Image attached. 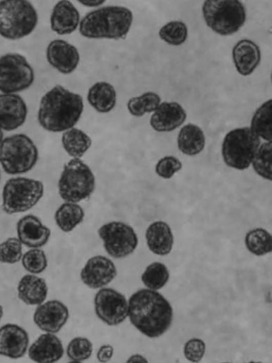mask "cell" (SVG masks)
Masks as SVG:
<instances>
[{
  "label": "cell",
  "mask_w": 272,
  "mask_h": 363,
  "mask_svg": "<svg viewBox=\"0 0 272 363\" xmlns=\"http://www.w3.org/2000/svg\"><path fill=\"white\" fill-rule=\"evenodd\" d=\"M131 323L149 338H158L170 327L173 311L170 304L159 292L142 289L134 293L128 301Z\"/></svg>",
  "instance_id": "1"
},
{
  "label": "cell",
  "mask_w": 272,
  "mask_h": 363,
  "mask_svg": "<svg viewBox=\"0 0 272 363\" xmlns=\"http://www.w3.org/2000/svg\"><path fill=\"white\" fill-rule=\"evenodd\" d=\"M83 106L81 95L57 85L42 97L37 120L47 131L64 132L73 127L78 122Z\"/></svg>",
  "instance_id": "2"
},
{
  "label": "cell",
  "mask_w": 272,
  "mask_h": 363,
  "mask_svg": "<svg viewBox=\"0 0 272 363\" xmlns=\"http://www.w3.org/2000/svg\"><path fill=\"white\" fill-rule=\"evenodd\" d=\"M133 21L131 10L106 6L90 11L79 23V33L88 38L124 39Z\"/></svg>",
  "instance_id": "3"
},
{
  "label": "cell",
  "mask_w": 272,
  "mask_h": 363,
  "mask_svg": "<svg viewBox=\"0 0 272 363\" xmlns=\"http://www.w3.org/2000/svg\"><path fill=\"white\" fill-rule=\"evenodd\" d=\"M38 156L36 145L26 134H15L0 143V164L9 175L30 171L36 165Z\"/></svg>",
  "instance_id": "4"
},
{
  "label": "cell",
  "mask_w": 272,
  "mask_h": 363,
  "mask_svg": "<svg viewBox=\"0 0 272 363\" xmlns=\"http://www.w3.org/2000/svg\"><path fill=\"white\" fill-rule=\"evenodd\" d=\"M38 16L33 5L28 1H0V35L18 40L30 35L35 28Z\"/></svg>",
  "instance_id": "5"
},
{
  "label": "cell",
  "mask_w": 272,
  "mask_h": 363,
  "mask_svg": "<svg viewBox=\"0 0 272 363\" xmlns=\"http://www.w3.org/2000/svg\"><path fill=\"white\" fill-rule=\"evenodd\" d=\"M95 188V175L82 160L72 159L64 166L58 181L59 195L63 200L79 202L88 199Z\"/></svg>",
  "instance_id": "6"
},
{
  "label": "cell",
  "mask_w": 272,
  "mask_h": 363,
  "mask_svg": "<svg viewBox=\"0 0 272 363\" xmlns=\"http://www.w3.org/2000/svg\"><path fill=\"white\" fill-rule=\"evenodd\" d=\"M208 27L221 35H232L240 30L246 20L244 4L236 0H209L202 6Z\"/></svg>",
  "instance_id": "7"
},
{
  "label": "cell",
  "mask_w": 272,
  "mask_h": 363,
  "mask_svg": "<svg viewBox=\"0 0 272 363\" xmlns=\"http://www.w3.org/2000/svg\"><path fill=\"white\" fill-rule=\"evenodd\" d=\"M44 195V185L38 180L16 177L8 179L2 190V209L8 214L28 211Z\"/></svg>",
  "instance_id": "8"
},
{
  "label": "cell",
  "mask_w": 272,
  "mask_h": 363,
  "mask_svg": "<svg viewBox=\"0 0 272 363\" xmlns=\"http://www.w3.org/2000/svg\"><path fill=\"white\" fill-rule=\"evenodd\" d=\"M260 144V139L249 127L236 128L225 137L222 156L225 164L237 170L247 168Z\"/></svg>",
  "instance_id": "9"
},
{
  "label": "cell",
  "mask_w": 272,
  "mask_h": 363,
  "mask_svg": "<svg viewBox=\"0 0 272 363\" xmlns=\"http://www.w3.org/2000/svg\"><path fill=\"white\" fill-rule=\"evenodd\" d=\"M35 73L25 57L18 53L0 57V91L15 93L28 88Z\"/></svg>",
  "instance_id": "10"
},
{
  "label": "cell",
  "mask_w": 272,
  "mask_h": 363,
  "mask_svg": "<svg viewBox=\"0 0 272 363\" xmlns=\"http://www.w3.org/2000/svg\"><path fill=\"white\" fill-rule=\"evenodd\" d=\"M97 234L106 252L114 258L131 254L137 247L138 237L133 228L121 221H111L101 226Z\"/></svg>",
  "instance_id": "11"
},
{
  "label": "cell",
  "mask_w": 272,
  "mask_h": 363,
  "mask_svg": "<svg viewBox=\"0 0 272 363\" xmlns=\"http://www.w3.org/2000/svg\"><path fill=\"white\" fill-rule=\"evenodd\" d=\"M97 316L109 325H117L128 316V301L120 292L112 288H101L94 298Z\"/></svg>",
  "instance_id": "12"
},
{
  "label": "cell",
  "mask_w": 272,
  "mask_h": 363,
  "mask_svg": "<svg viewBox=\"0 0 272 363\" xmlns=\"http://www.w3.org/2000/svg\"><path fill=\"white\" fill-rule=\"evenodd\" d=\"M114 263L102 255L93 256L88 260L81 271V280L92 289L102 288L110 283L117 276Z\"/></svg>",
  "instance_id": "13"
},
{
  "label": "cell",
  "mask_w": 272,
  "mask_h": 363,
  "mask_svg": "<svg viewBox=\"0 0 272 363\" xmlns=\"http://www.w3.org/2000/svg\"><path fill=\"white\" fill-rule=\"evenodd\" d=\"M69 316L67 306L58 300H49L36 308L33 321L46 333H56L65 325Z\"/></svg>",
  "instance_id": "14"
},
{
  "label": "cell",
  "mask_w": 272,
  "mask_h": 363,
  "mask_svg": "<svg viewBox=\"0 0 272 363\" xmlns=\"http://www.w3.org/2000/svg\"><path fill=\"white\" fill-rule=\"evenodd\" d=\"M46 57L49 64L64 74L72 73L80 61L77 48L61 39L54 40L49 43Z\"/></svg>",
  "instance_id": "15"
},
{
  "label": "cell",
  "mask_w": 272,
  "mask_h": 363,
  "mask_svg": "<svg viewBox=\"0 0 272 363\" xmlns=\"http://www.w3.org/2000/svg\"><path fill=\"white\" fill-rule=\"evenodd\" d=\"M28 108L25 100L15 93H0V128L12 131L25 122Z\"/></svg>",
  "instance_id": "16"
},
{
  "label": "cell",
  "mask_w": 272,
  "mask_h": 363,
  "mask_svg": "<svg viewBox=\"0 0 272 363\" xmlns=\"http://www.w3.org/2000/svg\"><path fill=\"white\" fill-rule=\"evenodd\" d=\"M18 238L26 247L39 248L45 246L51 235L50 229L33 214H27L17 222Z\"/></svg>",
  "instance_id": "17"
},
{
  "label": "cell",
  "mask_w": 272,
  "mask_h": 363,
  "mask_svg": "<svg viewBox=\"0 0 272 363\" xmlns=\"http://www.w3.org/2000/svg\"><path fill=\"white\" fill-rule=\"evenodd\" d=\"M28 344V334L22 327L7 323L0 328V355L20 358L25 354Z\"/></svg>",
  "instance_id": "18"
},
{
  "label": "cell",
  "mask_w": 272,
  "mask_h": 363,
  "mask_svg": "<svg viewBox=\"0 0 272 363\" xmlns=\"http://www.w3.org/2000/svg\"><path fill=\"white\" fill-rule=\"evenodd\" d=\"M186 117V112L179 103L163 102L151 115L150 123L158 132H170L179 127Z\"/></svg>",
  "instance_id": "19"
},
{
  "label": "cell",
  "mask_w": 272,
  "mask_h": 363,
  "mask_svg": "<svg viewBox=\"0 0 272 363\" xmlns=\"http://www.w3.org/2000/svg\"><path fill=\"white\" fill-rule=\"evenodd\" d=\"M80 23V14L69 1H58L50 16L51 29L58 35H69L76 30Z\"/></svg>",
  "instance_id": "20"
},
{
  "label": "cell",
  "mask_w": 272,
  "mask_h": 363,
  "mask_svg": "<svg viewBox=\"0 0 272 363\" xmlns=\"http://www.w3.org/2000/svg\"><path fill=\"white\" fill-rule=\"evenodd\" d=\"M63 355L64 347L60 339L50 333L40 335L28 350L29 358L36 362H54Z\"/></svg>",
  "instance_id": "21"
},
{
  "label": "cell",
  "mask_w": 272,
  "mask_h": 363,
  "mask_svg": "<svg viewBox=\"0 0 272 363\" xmlns=\"http://www.w3.org/2000/svg\"><path fill=\"white\" fill-rule=\"evenodd\" d=\"M232 58L237 71L242 76H248L260 63V49L253 41L243 39L234 46Z\"/></svg>",
  "instance_id": "22"
},
{
  "label": "cell",
  "mask_w": 272,
  "mask_h": 363,
  "mask_svg": "<svg viewBox=\"0 0 272 363\" xmlns=\"http://www.w3.org/2000/svg\"><path fill=\"white\" fill-rule=\"evenodd\" d=\"M146 238L148 248L156 255H167L172 248V232L170 226L164 221L152 223L146 230Z\"/></svg>",
  "instance_id": "23"
},
{
  "label": "cell",
  "mask_w": 272,
  "mask_h": 363,
  "mask_svg": "<svg viewBox=\"0 0 272 363\" xmlns=\"http://www.w3.org/2000/svg\"><path fill=\"white\" fill-rule=\"evenodd\" d=\"M18 296L28 305H39L47 298L48 288L45 280L33 275H25L18 284Z\"/></svg>",
  "instance_id": "24"
},
{
  "label": "cell",
  "mask_w": 272,
  "mask_h": 363,
  "mask_svg": "<svg viewBox=\"0 0 272 363\" xmlns=\"http://www.w3.org/2000/svg\"><path fill=\"white\" fill-rule=\"evenodd\" d=\"M87 99L96 111L107 113L116 105V91L113 86L107 82H96L89 88Z\"/></svg>",
  "instance_id": "25"
},
{
  "label": "cell",
  "mask_w": 272,
  "mask_h": 363,
  "mask_svg": "<svg viewBox=\"0 0 272 363\" xmlns=\"http://www.w3.org/2000/svg\"><path fill=\"white\" fill-rule=\"evenodd\" d=\"M177 145L179 149L186 155L199 154L205 146V136L202 129L191 123L184 125L179 132Z\"/></svg>",
  "instance_id": "26"
},
{
  "label": "cell",
  "mask_w": 272,
  "mask_h": 363,
  "mask_svg": "<svg viewBox=\"0 0 272 363\" xmlns=\"http://www.w3.org/2000/svg\"><path fill=\"white\" fill-rule=\"evenodd\" d=\"M61 144L70 156L73 159H80L90 149L92 140L83 130L72 127L63 133Z\"/></svg>",
  "instance_id": "27"
},
{
  "label": "cell",
  "mask_w": 272,
  "mask_h": 363,
  "mask_svg": "<svg viewBox=\"0 0 272 363\" xmlns=\"http://www.w3.org/2000/svg\"><path fill=\"white\" fill-rule=\"evenodd\" d=\"M84 216V210L79 204L65 202L57 209L54 220L62 231L70 232L83 221Z\"/></svg>",
  "instance_id": "28"
},
{
  "label": "cell",
  "mask_w": 272,
  "mask_h": 363,
  "mask_svg": "<svg viewBox=\"0 0 272 363\" xmlns=\"http://www.w3.org/2000/svg\"><path fill=\"white\" fill-rule=\"evenodd\" d=\"M271 104L269 99L256 110L250 127L256 136L268 142H271Z\"/></svg>",
  "instance_id": "29"
},
{
  "label": "cell",
  "mask_w": 272,
  "mask_h": 363,
  "mask_svg": "<svg viewBox=\"0 0 272 363\" xmlns=\"http://www.w3.org/2000/svg\"><path fill=\"white\" fill-rule=\"evenodd\" d=\"M244 242L249 251L258 256L267 254L272 250L271 235L261 228L247 232Z\"/></svg>",
  "instance_id": "30"
},
{
  "label": "cell",
  "mask_w": 272,
  "mask_h": 363,
  "mask_svg": "<svg viewBox=\"0 0 272 363\" xmlns=\"http://www.w3.org/2000/svg\"><path fill=\"white\" fill-rule=\"evenodd\" d=\"M160 103V96L155 93L149 91L140 96L130 98L127 103V108L131 115L141 117L146 113L155 111Z\"/></svg>",
  "instance_id": "31"
},
{
  "label": "cell",
  "mask_w": 272,
  "mask_h": 363,
  "mask_svg": "<svg viewBox=\"0 0 272 363\" xmlns=\"http://www.w3.org/2000/svg\"><path fill=\"white\" fill-rule=\"evenodd\" d=\"M170 277L167 267L158 262L150 264L141 275L143 284L150 289L157 290L163 287Z\"/></svg>",
  "instance_id": "32"
},
{
  "label": "cell",
  "mask_w": 272,
  "mask_h": 363,
  "mask_svg": "<svg viewBox=\"0 0 272 363\" xmlns=\"http://www.w3.org/2000/svg\"><path fill=\"white\" fill-rule=\"evenodd\" d=\"M252 163L259 175L271 180V142H265L259 147Z\"/></svg>",
  "instance_id": "33"
},
{
  "label": "cell",
  "mask_w": 272,
  "mask_h": 363,
  "mask_svg": "<svg viewBox=\"0 0 272 363\" xmlns=\"http://www.w3.org/2000/svg\"><path fill=\"white\" fill-rule=\"evenodd\" d=\"M187 27L183 22L173 21L160 28L159 36L170 45H179L187 40Z\"/></svg>",
  "instance_id": "34"
},
{
  "label": "cell",
  "mask_w": 272,
  "mask_h": 363,
  "mask_svg": "<svg viewBox=\"0 0 272 363\" xmlns=\"http://www.w3.org/2000/svg\"><path fill=\"white\" fill-rule=\"evenodd\" d=\"M93 352V344L86 338L76 337L73 338L67 345L68 357L74 362H82L88 359Z\"/></svg>",
  "instance_id": "35"
},
{
  "label": "cell",
  "mask_w": 272,
  "mask_h": 363,
  "mask_svg": "<svg viewBox=\"0 0 272 363\" xmlns=\"http://www.w3.org/2000/svg\"><path fill=\"white\" fill-rule=\"evenodd\" d=\"M22 265L25 270L32 274L42 272L47 267L45 252L39 248H32L22 256Z\"/></svg>",
  "instance_id": "36"
},
{
  "label": "cell",
  "mask_w": 272,
  "mask_h": 363,
  "mask_svg": "<svg viewBox=\"0 0 272 363\" xmlns=\"http://www.w3.org/2000/svg\"><path fill=\"white\" fill-rule=\"evenodd\" d=\"M23 256L22 243L18 238L10 237L0 243V262L14 264Z\"/></svg>",
  "instance_id": "37"
},
{
  "label": "cell",
  "mask_w": 272,
  "mask_h": 363,
  "mask_svg": "<svg viewBox=\"0 0 272 363\" xmlns=\"http://www.w3.org/2000/svg\"><path fill=\"white\" fill-rule=\"evenodd\" d=\"M182 167L180 161L172 156L160 159L155 166V172L161 178L168 179L178 172Z\"/></svg>",
  "instance_id": "38"
},
{
  "label": "cell",
  "mask_w": 272,
  "mask_h": 363,
  "mask_svg": "<svg viewBox=\"0 0 272 363\" xmlns=\"http://www.w3.org/2000/svg\"><path fill=\"white\" fill-rule=\"evenodd\" d=\"M206 352V344L199 338L189 340L184 345V354L185 357L192 362L201 360Z\"/></svg>",
  "instance_id": "39"
},
{
  "label": "cell",
  "mask_w": 272,
  "mask_h": 363,
  "mask_svg": "<svg viewBox=\"0 0 272 363\" xmlns=\"http://www.w3.org/2000/svg\"><path fill=\"white\" fill-rule=\"evenodd\" d=\"M114 353V349L110 345H102L97 352V359L100 362H106L111 359Z\"/></svg>",
  "instance_id": "40"
},
{
  "label": "cell",
  "mask_w": 272,
  "mask_h": 363,
  "mask_svg": "<svg viewBox=\"0 0 272 363\" xmlns=\"http://www.w3.org/2000/svg\"><path fill=\"white\" fill-rule=\"evenodd\" d=\"M78 2L85 6H88V7H96V6H101L102 4L105 3V1H102V0H81V1H78Z\"/></svg>",
  "instance_id": "41"
},
{
  "label": "cell",
  "mask_w": 272,
  "mask_h": 363,
  "mask_svg": "<svg viewBox=\"0 0 272 363\" xmlns=\"http://www.w3.org/2000/svg\"><path fill=\"white\" fill-rule=\"evenodd\" d=\"M128 362H148L146 359H145L143 356L140 355H134L131 356L129 359L127 360Z\"/></svg>",
  "instance_id": "42"
},
{
  "label": "cell",
  "mask_w": 272,
  "mask_h": 363,
  "mask_svg": "<svg viewBox=\"0 0 272 363\" xmlns=\"http://www.w3.org/2000/svg\"><path fill=\"white\" fill-rule=\"evenodd\" d=\"M3 139H4V133H3L2 129L0 128V143L2 142Z\"/></svg>",
  "instance_id": "43"
},
{
  "label": "cell",
  "mask_w": 272,
  "mask_h": 363,
  "mask_svg": "<svg viewBox=\"0 0 272 363\" xmlns=\"http://www.w3.org/2000/svg\"><path fill=\"white\" fill-rule=\"evenodd\" d=\"M2 316H3V308L0 305V321H1V318H2Z\"/></svg>",
  "instance_id": "44"
},
{
  "label": "cell",
  "mask_w": 272,
  "mask_h": 363,
  "mask_svg": "<svg viewBox=\"0 0 272 363\" xmlns=\"http://www.w3.org/2000/svg\"><path fill=\"white\" fill-rule=\"evenodd\" d=\"M0 178H1V171H0Z\"/></svg>",
  "instance_id": "45"
}]
</instances>
